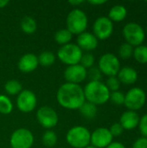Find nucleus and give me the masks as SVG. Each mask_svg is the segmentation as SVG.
Instances as JSON below:
<instances>
[{"label": "nucleus", "instance_id": "obj_1", "mask_svg": "<svg viewBox=\"0 0 147 148\" xmlns=\"http://www.w3.org/2000/svg\"><path fill=\"white\" fill-rule=\"evenodd\" d=\"M56 99L62 108L72 110L79 109L86 101L83 88L79 84L69 82L64 83L59 88Z\"/></svg>", "mask_w": 147, "mask_h": 148}, {"label": "nucleus", "instance_id": "obj_2", "mask_svg": "<svg viewBox=\"0 0 147 148\" xmlns=\"http://www.w3.org/2000/svg\"><path fill=\"white\" fill-rule=\"evenodd\" d=\"M87 101L94 105H103L109 101L110 91L106 84L100 82H89L83 89Z\"/></svg>", "mask_w": 147, "mask_h": 148}, {"label": "nucleus", "instance_id": "obj_3", "mask_svg": "<svg viewBox=\"0 0 147 148\" xmlns=\"http://www.w3.org/2000/svg\"><path fill=\"white\" fill-rule=\"evenodd\" d=\"M66 140L72 147L86 148L90 145L91 133L85 127L76 126L68 130Z\"/></svg>", "mask_w": 147, "mask_h": 148}, {"label": "nucleus", "instance_id": "obj_4", "mask_svg": "<svg viewBox=\"0 0 147 148\" xmlns=\"http://www.w3.org/2000/svg\"><path fill=\"white\" fill-rule=\"evenodd\" d=\"M88 27V16L86 13L80 9H74L67 16V29L70 33L80 35L85 32Z\"/></svg>", "mask_w": 147, "mask_h": 148}, {"label": "nucleus", "instance_id": "obj_5", "mask_svg": "<svg viewBox=\"0 0 147 148\" xmlns=\"http://www.w3.org/2000/svg\"><path fill=\"white\" fill-rule=\"evenodd\" d=\"M82 55V50L75 43L62 45L57 52L59 60L68 66L79 64Z\"/></svg>", "mask_w": 147, "mask_h": 148}, {"label": "nucleus", "instance_id": "obj_6", "mask_svg": "<svg viewBox=\"0 0 147 148\" xmlns=\"http://www.w3.org/2000/svg\"><path fill=\"white\" fill-rule=\"evenodd\" d=\"M122 34L126 42L132 46L142 45L146 39V33L142 26L133 22L128 23L124 26Z\"/></svg>", "mask_w": 147, "mask_h": 148}, {"label": "nucleus", "instance_id": "obj_7", "mask_svg": "<svg viewBox=\"0 0 147 148\" xmlns=\"http://www.w3.org/2000/svg\"><path fill=\"white\" fill-rule=\"evenodd\" d=\"M146 101V92L141 88H133L125 95L124 105L131 111H137L145 106Z\"/></svg>", "mask_w": 147, "mask_h": 148}, {"label": "nucleus", "instance_id": "obj_8", "mask_svg": "<svg viewBox=\"0 0 147 148\" xmlns=\"http://www.w3.org/2000/svg\"><path fill=\"white\" fill-rule=\"evenodd\" d=\"M98 68L101 74H104L108 77L116 76L120 69V62L115 55L106 53L101 56Z\"/></svg>", "mask_w": 147, "mask_h": 148}, {"label": "nucleus", "instance_id": "obj_9", "mask_svg": "<svg viewBox=\"0 0 147 148\" xmlns=\"http://www.w3.org/2000/svg\"><path fill=\"white\" fill-rule=\"evenodd\" d=\"M10 143L12 148H30L34 143V136L29 129L19 128L11 134Z\"/></svg>", "mask_w": 147, "mask_h": 148}, {"label": "nucleus", "instance_id": "obj_10", "mask_svg": "<svg viewBox=\"0 0 147 148\" xmlns=\"http://www.w3.org/2000/svg\"><path fill=\"white\" fill-rule=\"evenodd\" d=\"M93 30L97 39L106 40L113 32V23L107 16H100L94 21Z\"/></svg>", "mask_w": 147, "mask_h": 148}, {"label": "nucleus", "instance_id": "obj_11", "mask_svg": "<svg viewBox=\"0 0 147 148\" xmlns=\"http://www.w3.org/2000/svg\"><path fill=\"white\" fill-rule=\"evenodd\" d=\"M36 117L40 125L47 129L55 127L58 123V114L52 108L48 106L40 108L36 113Z\"/></svg>", "mask_w": 147, "mask_h": 148}, {"label": "nucleus", "instance_id": "obj_12", "mask_svg": "<svg viewBox=\"0 0 147 148\" xmlns=\"http://www.w3.org/2000/svg\"><path fill=\"white\" fill-rule=\"evenodd\" d=\"M37 103V99L36 95L29 89H24L20 92L16 99V105L18 109L23 113L32 112Z\"/></svg>", "mask_w": 147, "mask_h": 148}, {"label": "nucleus", "instance_id": "obj_13", "mask_svg": "<svg viewBox=\"0 0 147 148\" xmlns=\"http://www.w3.org/2000/svg\"><path fill=\"white\" fill-rule=\"evenodd\" d=\"M113 138L108 128L99 127L91 134L90 143L97 148H106L113 142Z\"/></svg>", "mask_w": 147, "mask_h": 148}, {"label": "nucleus", "instance_id": "obj_14", "mask_svg": "<svg viewBox=\"0 0 147 148\" xmlns=\"http://www.w3.org/2000/svg\"><path fill=\"white\" fill-rule=\"evenodd\" d=\"M64 77L69 83L79 84L87 78V69L81 64L68 66L64 71Z\"/></svg>", "mask_w": 147, "mask_h": 148}, {"label": "nucleus", "instance_id": "obj_15", "mask_svg": "<svg viewBox=\"0 0 147 148\" xmlns=\"http://www.w3.org/2000/svg\"><path fill=\"white\" fill-rule=\"evenodd\" d=\"M77 46L82 50L91 51L97 48L98 39L90 32H83L77 36Z\"/></svg>", "mask_w": 147, "mask_h": 148}, {"label": "nucleus", "instance_id": "obj_16", "mask_svg": "<svg viewBox=\"0 0 147 148\" xmlns=\"http://www.w3.org/2000/svg\"><path fill=\"white\" fill-rule=\"evenodd\" d=\"M38 58L32 53L23 55L18 62V69L23 73H30L38 66Z\"/></svg>", "mask_w": 147, "mask_h": 148}, {"label": "nucleus", "instance_id": "obj_17", "mask_svg": "<svg viewBox=\"0 0 147 148\" xmlns=\"http://www.w3.org/2000/svg\"><path fill=\"white\" fill-rule=\"evenodd\" d=\"M140 117L135 111L127 110L124 112L120 119V124L124 130H133L139 126Z\"/></svg>", "mask_w": 147, "mask_h": 148}, {"label": "nucleus", "instance_id": "obj_18", "mask_svg": "<svg viewBox=\"0 0 147 148\" xmlns=\"http://www.w3.org/2000/svg\"><path fill=\"white\" fill-rule=\"evenodd\" d=\"M117 75L120 83H123L125 85L133 84L138 80V73L136 69L129 66L120 68Z\"/></svg>", "mask_w": 147, "mask_h": 148}, {"label": "nucleus", "instance_id": "obj_19", "mask_svg": "<svg viewBox=\"0 0 147 148\" xmlns=\"http://www.w3.org/2000/svg\"><path fill=\"white\" fill-rule=\"evenodd\" d=\"M127 15V10L124 5L121 4H116L114 6H113L108 13V18L112 21V22H121L122 20H124L126 17Z\"/></svg>", "mask_w": 147, "mask_h": 148}, {"label": "nucleus", "instance_id": "obj_20", "mask_svg": "<svg viewBox=\"0 0 147 148\" xmlns=\"http://www.w3.org/2000/svg\"><path fill=\"white\" fill-rule=\"evenodd\" d=\"M79 110H80L82 116H84L85 118L89 119V120L94 119L97 114V107H96V105H94V104H93L91 102H88V101H85L81 106Z\"/></svg>", "mask_w": 147, "mask_h": 148}, {"label": "nucleus", "instance_id": "obj_21", "mask_svg": "<svg viewBox=\"0 0 147 148\" xmlns=\"http://www.w3.org/2000/svg\"><path fill=\"white\" fill-rule=\"evenodd\" d=\"M21 29L22 30L26 33V34H33L37 28L36 25V20L29 16H24L22 20H21Z\"/></svg>", "mask_w": 147, "mask_h": 148}, {"label": "nucleus", "instance_id": "obj_22", "mask_svg": "<svg viewBox=\"0 0 147 148\" xmlns=\"http://www.w3.org/2000/svg\"><path fill=\"white\" fill-rule=\"evenodd\" d=\"M55 40L57 43L62 44V45H65L69 43L70 40L72 39V34L70 33V31L67 29H59L58 31L55 32Z\"/></svg>", "mask_w": 147, "mask_h": 148}, {"label": "nucleus", "instance_id": "obj_23", "mask_svg": "<svg viewBox=\"0 0 147 148\" xmlns=\"http://www.w3.org/2000/svg\"><path fill=\"white\" fill-rule=\"evenodd\" d=\"M134 59L141 63V64H146L147 63V46L146 45H139L137 46L133 50V56Z\"/></svg>", "mask_w": 147, "mask_h": 148}, {"label": "nucleus", "instance_id": "obj_24", "mask_svg": "<svg viewBox=\"0 0 147 148\" xmlns=\"http://www.w3.org/2000/svg\"><path fill=\"white\" fill-rule=\"evenodd\" d=\"M37 58H38L39 64L44 67L51 66L52 64H54L55 61V56L51 51H43L39 55Z\"/></svg>", "mask_w": 147, "mask_h": 148}, {"label": "nucleus", "instance_id": "obj_25", "mask_svg": "<svg viewBox=\"0 0 147 148\" xmlns=\"http://www.w3.org/2000/svg\"><path fill=\"white\" fill-rule=\"evenodd\" d=\"M4 89L7 94L10 95H15L20 94V92L22 91V84L17 80H10L5 83Z\"/></svg>", "mask_w": 147, "mask_h": 148}, {"label": "nucleus", "instance_id": "obj_26", "mask_svg": "<svg viewBox=\"0 0 147 148\" xmlns=\"http://www.w3.org/2000/svg\"><path fill=\"white\" fill-rule=\"evenodd\" d=\"M13 109V104L9 97L4 95H0V113L9 114Z\"/></svg>", "mask_w": 147, "mask_h": 148}, {"label": "nucleus", "instance_id": "obj_27", "mask_svg": "<svg viewBox=\"0 0 147 148\" xmlns=\"http://www.w3.org/2000/svg\"><path fill=\"white\" fill-rule=\"evenodd\" d=\"M42 141L44 146L48 147H53L57 142V135L53 131H46L42 135Z\"/></svg>", "mask_w": 147, "mask_h": 148}, {"label": "nucleus", "instance_id": "obj_28", "mask_svg": "<svg viewBox=\"0 0 147 148\" xmlns=\"http://www.w3.org/2000/svg\"><path fill=\"white\" fill-rule=\"evenodd\" d=\"M133 46L127 42L122 43L119 48V55L122 59H129L133 56Z\"/></svg>", "mask_w": 147, "mask_h": 148}, {"label": "nucleus", "instance_id": "obj_29", "mask_svg": "<svg viewBox=\"0 0 147 148\" xmlns=\"http://www.w3.org/2000/svg\"><path fill=\"white\" fill-rule=\"evenodd\" d=\"M94 56L93 54L91 53H86L84 55H82L80 63L82 67H84L86 69H90L94 66Z\"/></svg>", "mask_w": 147, "mask_h": 148}, {"label": "nucleus", "instance_id": "obj_30", "mask_svg": "<svg viewBox=\"0 0 147 148\" xmlns=\"http://www.w3.org/2000/svg\"><path fill=\"white\" fill-rule=\"evenodd\" d=\"M101 72L98 67H92L88 70H87V77L90 80V82H100L101 79Z\"/></svg>", "mask_w": 147, "mask_h": 148}, {"label": "nucleus", "instance_id": "obj_31", "mask_svg": "<svg viewBox=\"0 0 147 148\" xmlns=\"http://www.w3.org/2000/svg\"><path fill=\"white\" fill-rule=\"evenodd\" d=\"M109 100L117 106H120L124 104L125 101V95L120 92V91H114V92H111L110 93V97Z\"/></svg>", "mask_w": 147, "mask_h": 148}, {"label": "nucleus", "instance_id": "obj_32", "mask_svg": "<svg viewBox=\"0 0 147 148\" xmlns=\"http://www.w3.org/2000/svg\"><path fill=\"white\" fill-rule=\"evenodd\" d=\"M106 86L108 88V90L111 92L118 91L120 87V82L119 81L117 76H111L108 77L106 82Z\"/></svg>", "mask_w": 147, "mask_h": 148}, {"label": "nucleus", "instance_id": "obj_33", "mask_svg": "<svg viewBox=\"0 0 147 148\" xmlns=\"http://www.w3.org/2000/svg\"><path fill=\"white\" fill-rule=\"evenodd\" d=\"M109 131H110V133H111L113 137H118V136H120L123 134L124 128L120 124V122H117V123H113L110 127Z\"/></svg>", "mask_w": 147, "mask_h": 148}, {"label": "nucleus", "instance_id": "obj_34", "mask_svg": "<svg viewBox=\"0 0 147 148\" xmlns=\"http://www.w3.org/2000/svg\"><path fill=\"white\" fill-rule=\"evenodd\" d=\"M138 127L139 128L140 134H142V137L147 138V114H144L140 118Z\"/></svg>", "mask_w": 147, "mask_h": 148}, {"label": "nucleus", "instance_id": "obj_35", "mask_svg": "<svg viewBox=\"0 0 147 148\" xmlns=\"http://www.w3.org/2000/svg\"><path fill=\"white\" fill-rule=\"evenodd\" d=\"M133 148H147V138L140 137L133 144Z\"/></svg>", "mask_w": 147, "mask_h": 148}, {"label": "nucleus", "instance_id": "obj_36", "mask_svg": "<svg viewBox=\"0 0 147 148\" xmlns=\"http://www.w3.org/2000/svg\"><path fill=\"white\" fill-rule=\"evenodd\" d=\"M106 148H126L125 145L122 144L121 142H118V141H115V142H112L110 143L107 147Z\"/></svg>", "mask_w": 147, "mask_h": 148}, {"label": "nucleus", "instance_id": "obj_37", "mask_svg": "<svg viewBox=\"0 0 147 148\" xmlns=\"http://www.w3.org/2000/svg\"><path fill=\"white\" fill-rule=\"evenodd\" d=\"M88 3L93 5H101V4L106 3L107 1L106 0H90V1H88Z\"/></svg>", "mask_w": 147, "mask_h": 148}, {"label": "nucleus", "instance_id": "obj_38", "mask_svg": "<svg viewBox=\"0 0 147 148\" xmlns=\"http://www.w3.org/2000/svg\"><path fill=\"white\" fill-rule=\"evenodd\" d=\"M70 4H74V5H78V4H81L82 3H84L83 0H72V1H69L68 2Z\"/></svg>", "mask_w": 147, "mask_h": 148}, {"label": "nucleus", "instance_id": "obj_39", "mask_svg": "<svg viewBox=\"0 0 147 148\" xmlns=\"http://www.w3.org/2000/svg\"><path fill=\"white\" fill-rule=\"evenodd\" d=\"M8 3H9V1L8 0H0V8L5 7Z\"/></svg>", "mask_w": 147, "mask_h": 148}, {"label": "nucleus", "instance_id": "obj_40", "mask_svg": "<svg viewBox=\"0 0 147 148\" xmlns=\"http://www.w3.org/2000/svg\"><path fill=\"white\" fill-rule=\"evenodd\" d=\"M86 148H97V147H94V146H92V145H89V146H88Z\"/></svg>", "mask_w": 147, "mask_h": 148}, {"label": "nucleus", "instance_id": "obj_41", "mask_svg": "<svg viewBox=\"0 0 147 148\" xmlns=\"http://www.w3.org/2000/svg\"><path fill=\"white\" fill-rule=\"evenodd\" d=\"M146 31H147V26H146Z\"/></svg>", "mask_w": 147, "mask_h": 148}]
</instances>
